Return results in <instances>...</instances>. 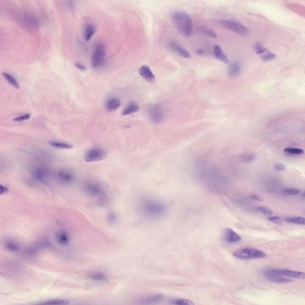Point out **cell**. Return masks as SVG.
Instances as JSON below:
<instances>
[{"mask_svg":"<svg viewBox=\"0 0 305 305\" xmlns=\"http://www.w3.org/2000/svg\"><path fill=\"white\" fill-rule=\"evenodd\" d=\"M171 21L177 31L182 35L190 36L192 29V22L187 13L181 11H176L170 15Z\"/></svg>","mask_w":305,"mask_h":305,"instance_id":"cell-1","label":"cell"},{"mask_svg":"<svg viewBox=\"0 0 305 305\" xmlns=\"http://www.w3.org/2000/svg\"><path fill=\"white\" fill-rule=\"evenodd\" d=\"M141 212L146 217L158 219L163 216L165 212V206L161 202L154 200H145L140 205Z\"/></svg>","mask_w":305,"mask_h":305,"instance_id":"cell-2","label":"cell"},{"mask_svg":"<svg viewBox=\"0 0 305 305\" xmlns=\"http://www.w3.org/2000/svg\"><path fill=\"white\" fill-rule=\"evenodd\" d=\"M233 256L238 258L243 259H259L264 257L266 254L258 249L250 247H243L234 251Z\"/></svg>","mask_w":305,"mask_h":305,"instance_id":"cell-3","label":"cell"},{"mask_svg":"<svg viewBox=\"0 0 305 305\" xmlns=\"http://www.w3.org/2000/svg\"><path fill=\"white\" fill-rule=\"evenodd\" d=\"M106 55L105 48L102 44H98L94 47L91 54V62L94 68L100 66L102 63Z\"/></svg>","mask_w":305,"mask_h":305,"instance_id":"cell-4","label":"cell"},{"mask_svg":"<svg viewBox=\"0 0 305 305\" xmlns=\"http://www.w3.org/2000/svg\"><path fill=\"white\" fill-rule=\"evenodd\" d=\"M106 155V152L104 149L99 147H94L89 149L86 151L84 158L86 162H94L103 159Z\"/></svg>","mask_w":305,"mask_h":305,"instance_id":"cell-5","label":"cell"},{"mask_svg":"<svg viewBox=\"0 0 305 305\" xmlns=\"http://www.w3.org/2000/svg\"><path fill=\"white\" fill-rule=\"evenodd\" d=\"M225 28L242 35H247L249 31L247 28L237 22L231 20H225L221 22Z\"/></svg>","mask_w":305,"mask_h":305,"instance_id":"cell-6","label":"cell"},{"mask_svg":"<svg viewBox=\"0 0 305 305\" xmlns=\"http://www.w3.org/2000/svg\"><path fill=\"white\" fill-rule=\"evenodd\" d=\"M253 48L256 54L264 62H269L273 60L276 58L275 54L267 49L264 47L262 44L259 42H257L254 44Z\"/></svg>","mask_w":305,"mask_h":305,"instance_id":"cell-7","label":"cell"},{"mask_svg":"<svg viewBox=\"0 0 305 305\" xmlns=\"http://www.w3.org/2000/svg\"><path fill=\"white\" fill-rule=\"evenodd\" d=\"M85 192L93 196H99L100 197L104 195L103 188L99 183L95 181H89L84 186Z\"/></svg>","mask_w":305,"mask_h":305,"instance_id":"cell-8","label":"cell"},{"mask_svg":"<svg viewBox=\"0 0 305 305\" xmlns=\"http://www.w3.org/2000/svg\"><path fill=\"white\" fill-rule=\"evenodd\" d=\"M57 176L60 182L65 185L72 183L76 178L74 172L72 170L67 169L60 170L57 172Z\"/></svg>","mask_w":305,"mask_h":305,"instance_id":"cell-9","label":"cell"},{"mask_svg":"<svg viewBox=\"0 0 305 305\" xmlns=\"http://www.w3.org/2000/svg\"><path fill=\"white\" fill-rule=\"evenodd\" d=\"M223 238L226 242L229 243H234L241 239L240 236L229 228H227L224 230Z\"/></svg>","mask_w":305,"mask_h":305,"instance_id":"cell-10","label":"cell"},{"mask_svg":"<svg viewBox=\"0 0 305 305\" xmlns=\"http://www.w3.org/2000/svg\"><path fill=\"white\" fill-rule=\"evenodd\" d=\"M168 47L172 51L183 57L187 58L191 57V55L189 52L175 41H173L170 43Z\"/></svg>","mask_w":305,"mask_h":305,"instance_id":"cell-11","label":"cell"},{"mask_svg":"<svg viewBox=\"0 0 305 305\" xmlns=\"http://www.w3.org/2000/svg\"><path fill=\"white\" fill-rule=\"evenodd\" d=\"M149 112L150 117L154 122H160L162 119L163 112L159 106L156 105L153 106L150 108Z\"/></svg>","mask_w":305,"mask_h":305,"instance_id":"cell-12","label":"cell"},{"mask_svg":"<svg viewBox=\"0 0 305 305\" xmlns=\"http://www.w3.org/2000/svg\"><path fill=\"white\" fill-rule=\"evenodd\" d=\"M55 238L57 243L61 245H65L69 242V236L68 233L63 230L57 231L55 235Z\"/></svg>","mask_w":305,"mask_h":305,"instance_id":"cell-13","label":"cell"},{"mask_svg":"<svg viewBox=\"0 0 305 305\" xmlns=\"http://www.w3.org/2000/svg\"><path fill=\"white\" fill-rule=\"evenodd\" d=\"M140 74L145 79L151 81L153 80L155 76L150 68L147 66H143L139 69Z\"/></svg>","mask_w":305,"mask_h":305,"instance_id":"cell-14","label":"cell"},{"mask_svg":"<svg viewBox=\"0 0 305 305\" xmlns=\"http://www.w3.org/2000/svg\"><path fill=\"white\" fill-rule=\"evenodd\" d=\"M120 100L115 97H111L108 99L105 104L106 109L109 111H113L118 108L120 105Z\"/></svg>","mask_w":305,"mask_h":305,"instance_id":"cell-15","label":"cell"},{"mask_svg":"<svg viewBox=\"0 0 305 305\" xmlns=\"http://www.w3.org/2000/svg\"><path fill=\"white\" fill-rule=\"evenodd\" d=\"M281 276L297 278H304L305 273L304 272L294 271L288 269H280Z\"/></svg>","mask_w":305,"mask_h":305,"instance_id":"cell-16","label":"cell"},{"mask_svg":"<svg viewBox=\"0 0 305 305\" xmlns=\"http://www.w3.org/2000/svg\"><path fill=\"white\" fill-rule=\"evenodd\" d=\"M214 55L218 60L225 64H228L229 61L225 54L223 52L220 47L218 45H215L214 47Z\"/></svg>","mask_w":305,"mask_h":305,"instance_id":"cell-17","label":"cell"},{"mask_svg":"<svg viewBox=\"0 0 305 305\" xmlns=\"http://www.w3.org/2000/svg\"><path fill=\"white\" fill-rule=\"evenodd\" d=\"M32 175L35 178L42 181H45L47 178V173L44 169L37 168L34 169L32 172Z\"/></svg>","mask_w":305,"mask_h":305,"instance_id":"cell-18","label":"cell"},{"mask_svg":"<svg viewBox=\"0 0 305 305\" xmlns=\"http://www.w3.org/2000/svg\"><path fill=\"white\" fill-rule=\"evenodd\" d=\"M96 31L95 27L93 24H88L85 27L84 31V37L86 41H88L95 33Z\"/></svg>","mask_w":305,"mask_h":305,"instance_id":"cell-19","label":"cell"},{"mask_svg":"<svg viewBox=\"0 0 305 305\" xmlns=\"http://www.w3.org/2000/svg\"><path fill=\"white\" fill-rule=\"evenodd\" d=\"M241 69V66L239 63L237 62H234L229 67V74L231 77H236L240 74Z\"/></svg>","mask_w":305,"mask_h":305,"instance_id":"cell-20","label":"cell"},{"mask_svg":"<svg viewBox=\"0 0 305 305\" xmlns=\"http://www.w3.org/2000/svg\"><path fill=\"white\" fill-rule=\"evenodd\" d=\"M139 109V106L134 102L130 103L125 108L122 113L123 116L127 115L136 113Z\"/></svg>","mask_w":305,"mask_h":305,"instance_id":"cell-21","label":"cell"},{"mask_svg":"<svg viewBox=\"0 0 305 305\" xmlns=\"http://www.w3.org/2000/svg\"><path fill=\"white\" fill-rule=\"evenodd\" d=\"M263 274L268 278L280 277L281 276L280 269H269L264 270Z\"/></svg>","mask_w":305,"mask_h":305,"instance_id":"cell-22","label":"cell"},{"mask_svg":"<svg viewBox=\"0 0 305 305\" xmlns=\"http://www.w3.org/2000/svg\"><path fill=\"white\" fill-rule=\"evenodd\" d=\"M89 278L92 280L97 281H104L107 279L106 275L100 272H95L89 275Z\"/></svg>","mask_w":305,"mask_h":305,"instance_id":"cell-23","label":"cell"},{"mask_svg":"<svg viewBox=\"0 0 305 305\" xmlns=\"http://www.w3.org/2000/svg\"><path fill=\"white\" fill-rule=\"evenodd\" d=\"M69 302L67 300L61 299L50 300L40 303V304L49 305H65L68 304Z\"/></svg>","mask_w":305,"mask_h":305,"instance_id":"cell-24","label":"cell"},{"mask_svg":"<svg viewBox=\"0 0 305 305\" xmlns=\"http://www.w3.org/2000/svg\"><path fill=\"white\" fill-rule=\"evenodd\" d=\"M49 144L52 147L56 148L69 149L72 148L73 147L71 144L59 141H51Z\"/></svg>","mask_w":305,"mask_h":305,"instance_id":"cell-25","label":"cell"},{"mask_svg":"<svg viewBox=\"0 0 305 305\" xmlns=\"http://www.w3.org/2000/svg\"><path fill=\"white\" fill-rule=\"evenodd\" d=\"M285 221L288 222L299 225H305L304 218L300 217H295L286 218Z\"/></svg>","mask_w":305,"mask_h":305,"instance_id":"cell-26","label":"cell"},{"mask_svg":"<svg viewBox=\"0 0 305 305\" xmlns=\"http://www.w3.org/2000/svg\"><path fill=\"white\" fill-rule=\"evenodd\" d=\"M171 303L177 305H192L194 304L189 300L185 299H177L172 300Z\"/></svg>","mask_w":305,"mask_h":305,"instance_id":"cell-27","label":"cell"},{"mask_svg":"<svg viewBox=\"0 0 305 305\" xmlns=\"http://www.w3.org/2000/svg\"><path fill=\"white\" fill-rule=\"evenodd\" d=\"M2 74L4 78L9 83L16 88L17 89L19 88V86L16 80L10 74L6 73H3Z\"/></svg>","mask_w":305,"mask_h":305,"instance_id":"cell-28","label":"cell"},{"mask_svg":"<svg viewBox=\"0 0 305 305\" xmlns=\"http://www.w3.org/2000/svg\"><path fill=\"white\" fill-rule=\"evenodd\" d=\"M268 279L271 282L280 284L290 283L294 281L293 280L284 278L281 277L270 278Z\"/></svg>","mask_w":305,"mask_h":305,"instance_id":"cell-29","label":"cell"},{"mask_svg":"<svg viewBox=\"0 0 305 305\" xmlns=\"http://www.w3.org/2000/svg\"><path fill=\"white\" fill-rule=\"evenodd\" d=\"M163 297L162 295L160 294L153 295L146 298L144 300L147 302H153L161 300Z\"/></svg>","mask_w":305,"mask_h":305,"instance_id":"cell-30","label":"cell"},{"mask_svg":"<svg viewBox=\"0 0 305 305\" xmlns=\"http://www.w3.org/2000/svg\"><path fill=\"white\" fill-rule=\"evenodd\" d=\"M5 247L7 250L11 252L16 251L18 248V245L16 243L10 241H7L6 242Z\"/></svg>","mask_w":305,"mask_h":305,"instance_id":"cell-31","label":"cell"},{"mask_svg":"<svg viewBox=\"0 0 305 305\" xmlns=\"http://www.w3.org/2000/svg\"><path fill=\"white\" fill-rule=\"evenodd\" d=\"M284 152L294 154H303L304 151L302 149L292 147H287L284 149Z\"/></svg>","mask_w":305,"mask_h":305,"instance_id":"cell-32","label":"cell"},{"mask_svg":"<svg viewBox=\"0 0 305 305\" xmlns=\"http://www.w3.org/2000/svg\"><path fill=\"white\" fill-rule=\"evenodd\" d=\"M107 220L111 224H114L116 220L117 217L115 213L112 211H109L107 215Z\"/></svg>","mask_w":305,"mask_h":305,"instance_id":"cell-33","label":"cell"},{"mask_svg":"<svg viewBox=\"0 0 305 305\" xmlns=\"http://www.w3.org/2000/svg\"><path fill=\"white\" fill-rule=\"evenodd\" d=\"M199 29L203 33L208 36L214 38H216L217 37L216 34L213 31L210 29L204 27H200Z\"/></svg>","mask_w":305,"mask_h":305,"instance_id":"cell-34","label":"cell"},{"mask_svg":"<svg viewBox=\"0 0 305 305\" xmlns=\"http://www.w3.org/2000/svg\"><path fill=\"white\" fill-rule=\"evenodd\" d=\"M283 192L285 193L291 195H295L300 193V191L297 189L288 188L284 189Z\"/></svg>","mask_w":305,"mask_h":305,"instance_id":"cell-35","label":"cell"},{"mask_svg":"<svg viewBox=\"0 0 305 305\" xmlns=\"http://www.w3.org/2000/svg\"><path fill=\"white\" fill-rule=\"evenodd\" d=\"M268 219L269 221L273 222L278 225H282V222L281 218L278 216H274L268 217Z\"/></svg>","mask_w":305,"mask_h":305,"instance_id":"cell-36","label":"cell"},{"mask_svg":"<svg viewBox=\"0 0 305 305\" xmlns=\"http://www.w3.org/2000/svg\"><path fill=\"white\" fill-rule=\"evenodd\" d=\"M30 117L29 114H27L22 116L16 117L13 119V121H21L26 120L29 119Z\"/></svg>","mask_w":305,"mask_h":305,"instance_id":"cell-37","label":"cell"},{"mask_svg":"<svg viewBox=\"0 0 305 305\" xmlns=\"http://www.w3.org/2000/svg\"><path fill=\"white\" fill-rule=\"evenodd\" d=\"M255 158V156L253 154H250L246 155L244 158L245 162H251Z\"/></svg>","mask_w":305,"mask_h":305,"instance_id":"cell-38","label":"cell"},{"mask_svg":"<svg viewBox=\"0 0 305 305\" xmlns=\"http://www.w3.org/2000/svg\"><path fill=\"white\" fill-rule=\"evenodd\" d=\"M259 210L265 214H271L273 213L272 210L266 207H261L259 208Z\"/></svg>","mask_w":305,"mask_h":305,"instance_id":"cell-39","label":"cell"},{"mask_svg":"<svg viewBox=\"0 0 305 305\" xmlns=\"http://www.w3.org/2000/svg\"><path fill=\"white\" fill-rule=\"evenodd\" d=\"M275 169L277 170H284L286 169V166L282 164H277L274 166Z\"/></svg>","mask_w":305,"mask_h":305,"instance_id":"cell-40","label":"cell"},{"mask_svg":"<svg viewBox=\"0 0 305 305\" xmlns=\"http://www.w3.org/2000/svg\"><path fill=\"white\" fill-rule=\"evenodd\" d=\"M75 65L77 68L82 71H84L86 70V68L84 66L81 64L78 63H76L75 64Z\"/></svg>","mask_w":305,"mask_h":305,"instance_id":"cell-41","label":"cell"},{"mask_svg":"<svg viewBox=\"0 0 305 305\" xmlns=\"http://www.w3.org/2000/svg\"><path fill=\"white\" fill-rule=\"evenodd\" d=\"M250 196L251 198L257 201H262V200L261 198L259 197H258L256 195L254 194H252Z\"/></svg>","mask_w":305,"mask_h":305,"instance_id":"cell-42","label":"cell"},{"mask_svg":"<svg viewBox=\"0 0 305 305\" xmlns=\"http://www.w3.org/2000/svg\"><path fill=\"white\" fill-rule=\"evenodd\" d=\"M196 53L198 55L202 56L204 54V52L202 49H198L196 50Z\"/></svg>","mask_w":305,"mask_h":305,"instance_id":"cell-43","label":"cell"},{"mask_svg":"<svg viewBox=\"0 0 305 305\" xmlns=\"http://www.w3.org/2000/svg\"><path fill=\"white\" fill-rule=\"evenodd\" d=\"M268 191L270 193H275L277 191L275 189H269Z\"/></svg>","mask_w":305,"mask_h":305,"instance_id":"cell-44","label":"cell"}]
</instances>
